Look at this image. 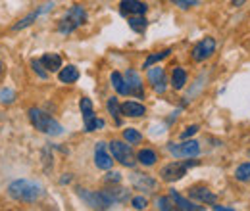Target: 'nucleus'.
I'll return each mask as SVG.
<instances>
[{
  "mask_svg": "<svg viewBox=\"0 0 250 211\" xmlns=\"http://www.w3.org/2000/svg\"><path fill=\"white\" fill-rule=\"evenodd\" d=\"M8 194L18 200V202H25V204H33L37 200H41L44 196V188L39 182L27 181V179H20L14 181L8 186Z\"/></svg>",
  "mask_w": 250,
  "mask_h": 211,
  "instance_id": "f257e3e1",
  "label": "nucleus"
},
{
  "mask_svg": "<svg viewBox=\"0 0 250 211\" xmlns=\"http://www.w3.org/2000/svg\"><path fill=\"white\" fill-rule=\"evenodd\" d=\"M29 119H31L33 127L37 131H41V133H44L48 136H58V134L63 133L62 125L54 117H50L48 114H44L42 110H39V108H31L29 110Z\"/></svg>",
  "mask_w": 250,
  "mask_h": 211,
  "instance_id": "f03ea898",
  "label": "nucleus"
},
{
  "mask_svg": "<svg viewBox=\"0 0 250 211\" xmlns=\"http://www.w3.org/2000/svg\"><path fill=\"white\" fill-rule=\"evenodd\" d=\"M85 21H87V12H85L81 6H71V8L65 12V16L60 19L58 31H60L62 35H69V33H73L77 27H81Z\"/></svg>",
  "mask_w": 250,
  "mask_h": 211,
  "instance_id": "7ed1b4c3",
  "label": "nucleus"
},
{
  "mask_svg": "<svg viewBox=\"0 0 250 211\" xmlns=\"http://www.w3.org/2000/svg\"><path fill=\"white\" fill-rule=\"evenodd\" d=\"M198 161L196 159H190L187 157V161H173V163H167L164 169H162V179L166 182H175L179 181V179H183L185 175H187V169L188 167H192V165H196Z\"/></svg>",
  "mask_w": 250,
  "mask_h": 211,
  "instance_id": "20e7f679",
  "label": "nucleus"
},
{
  "mask_svg": "<svg viewBox=\"0 0 250 211\" xmlns=\"http://www.w3.org/2000/svg\"><path fill=\"white\" fill-rule=\"evenodd\" d=\"M77 194H79V198H81L87 206H91L94 210H110V208L114 206V202L110 200V196H108L104 190H102V192H89V190L79 188Z\"/></svg>",
  "mask_w": 250,
  "mask_h": 211,
  "instance_id": "39448f33",
  "label": "nucleus"
},
{
  "mask_svg": "<svg viewBox=\"0 0 250 211\" xmlns=\"http://www.w3.org/2000/svg\"><path fill=\"white\" fill-rule=\"evenodd\" d=\"M110 152H112L114 159H118L125 167H133L135 161H137V159H135V153L131 150V146L122 142V140H112V142H110Z\"/></svg>",
  "mask_w": 250,
  "mask_h": 211,
  "instance_id": "423d86ee",
  "label": "nucleus"
},
{
  "mask_svg": "<svg viewBox=\"0 0 250 211\" xmlns=\"http://www.w3.org/2000/svg\"><path fill=\"white\" fill-rule=\"evenodd\" d=\"M167 150L171 152V155H175L177 159L196 157V155L200 153V144H198L196 140H187V142H181V144L169 142V144H167Z\"/></svg>",
  "mask_w": 250,
  "mask_h": 211,
  "instance_id": "0eeeda50",
  "label": "nucleus"
},
{
  "mask_svg": "<svg viewBox=\"0 0 250 211\" xmlns=\"http://www.w3.org/2000/svg\"><path fill=\"white\" fill-rule=\"evenodd\" d=\"M214 50H216V40L212 37H206V38H202L200 42L194 44V48H192V60L194 61L208 60L214 54Z\"/></svg>",
  "mask_w": 250,
  "mask_h": 211,
  "instance_id": "6e6552de",
  "label": "nucleus"
},
{
  "mask_svg": "<svg viewBox=\"0 0 250 211\" xmlns=\"http://www.w3.org/2000/svg\"><path fill=\"white\" fill-rule=\"evenodd\" d=\"M108 148H106V142H98L94 148V163L98 169H104V171L112 169V165H114V159H112L114 155H112V152H108Z\"/></svg>",
  "mask_w": 250,
  "mask_h": 211,
  "instance_id": "1a4fd4ad",
  "label": "nucleus"
},
{
  "mask_svg": "<svg viewBox=\"0 0 250 211\" xmlns=\"http://www.w3.org/2000/svg\"><path fill=\"white\" fill-rule=\"evenodd\" d=\"M148 83L152 85V89L156 92H166L167 89V81H166V71L164 67H150L148 69Z\"/></svg>",
  "mask_w": 250,
  "mask_h": 211,
  "instance_id": "9d476101",
  "label": "nucleus"
},
{
  "mask_svg": "<svg viewBox=\"0 0 250 211\" xmlns=\"http://www.w3.org/2000/svg\"><path fill=\"white\" fill-rule=\"evenodd\" d=\"M125 83H127V92L133 94V96H139L143 98L145 96V91H143V81L139 77V73L135 69H129L125 73Z\"/></svg>",
  "mask_w": 250,
  "mask_h": 211,
  "instance_id": "9b49d317",
  "label": "nucleus"
},
{
  "mask_svg": "<svg viewBox=\"0 0 250 211\" xmlns=\"http://www.w3.org/2000/svg\"><path fill=\"white\" fill-rule=\"evenodd\" d=\"M131 184L137 190H145V192H152V190H156L158 186V182L152 177L145 175V173H133L131 175Z\"/></svg>",
  "mask_w": 250,
  "mask_h": 211,
  "instance_id": "f8f14e48",
  "label": "nucleus"
},
{
  "mask_svg": "<svg viewBox=\"0 0 250 211\" xmlns=\"http://www.w3.org/2000/svg\"><path fill=\"white\" fill-rule=\"evenodd\" d=\"M188 196L194 198V200H198V202H202V204H210V206H214L216 200H218V196L210 188H204V186H192L188 190Z\"/></svg>",
  "mask_w": 250,
  "mask_h": 211,
  "instance_id": "ddd939ff",
  "label": "nucleus"
},
{
  "mask_svg": "<svg viewBox=\"0 0 250 211\" xmlns=\"http://www.w3.org/2000/svg\"><path fill=\"white\" fill-rule=\"evenodd\" d=\"M120 10L124 16H145L146 14V4L139 0H122Z\"/></svg>",
  "mask_w": 250,
  "mask_h": 211,
  "instance_id": "4468645a",
  "label": "nucleus"
},
{
  "mask_svg": "<svg viewBox=\"0 0 250 211\" xmlns=\"http://www.w3.org/2000/svg\"><path fill=\"white\" fill-rule=\"evenodd\" d=\"M146 114V108L139 102H124L122 104V115L125 117H143Z\"/></svg>",
  "mask_w": 250,
  "mask_h": 211,
  "instance_id": "2eb2a0df",
  "label": "nucleus"
},
{
  "mask_svg": "<svg viewBox=\"0 0 250 211\" xmlns=\"http://www.w3.org/2000/svg\"><path fill=\"white\" fill-rule=\"evenodd\" d=\"M58 79H60V83L71 85V83H75L79 79V69L75 65H65L58 71Z\"/></svg>",
  "mask_w": 250,
  "mask_h": 211,
  "instance_id": "dca6fc26",
  "label": "nucleus"
},
{
  "mask_svg": "<svg viewBox=\"0 0 250 211\" xmlns=\"http://www.w3.org/2000/svg\"><path fill=\"white\" fill-rule=\"evenodd\" d=\"M169 196H171V200H173V204H175V208H177V210H183V211H194V210L200 211L202 210L200 206H194L192 202H188V200H185L183 196H179L175 190H171V194H169Z\"/></svg>",
  "mask_w": 250,
  "mask_h": 211,
  "instance_id": "f3484780",
  "label": "nucleus"
},
{
  "mask_svg": "<svg viewBox=\"0 0 250 211\" xmlns=\"http://www.w3.org/2000/svg\"><path fill=\"white\" fill-rule=\"evenodd\" d=\"M41 61L46 67V71H60L62 69V56L60 54H44Z\"/></svg>",
  "mask_w": 250,
  "mask_h": 211,
  "instance_id": "a211bd4d",
  "label": "nucleus"
},
{
  "mask_svg": "<svg viewBox=\"0 0 250 211\" xmlns=\"http://www.w3.org/2000/svg\"><path fill=\"white\" fill-rule=\"evenodd\" d=\"M137 161H139L141 165H145V167H152L158 161L156 152L150 150V148H145V150H141L137 153Z\"/></svg>",
  "mask_w": 250,
  "mask_h": 211,
  "instance_id": "6ab92c4d",
  "label": "nucleus"
},
{
  "mask_svg": "<svg viewBox=\"0 0 250 211\" xmlns=\"http://www.w3.org/2000/svg\"><path fill=\"white\" fill-rule=\"evenodd\" d=\"M185 85H187V71L183 67H175L173 75H171V87L175 91H181Z\"/></svg>",
  "mask_w": 250,
  "mask_h": 211,
  "instance_id": "aec40b11",
  "label": "nucleus"
},
{
  "mask_svg": "<svg viewBox=\"0 0 250 211\" xmlns=\"http://www.w3.org/2000/svg\"><path fill=\"white\" fill-rule=\"evenodd\" d=\"M79 108H81V114H83V121H85V125H87V123H91V121L96 117V115H94V110H93V102H91L89 98H81Z\"/></svg>",
  "mask_w": 250,
  "mask_h": 211,
  "instance_id": "412c9836",
  "label": "nucleus"
},
{
  "mask_svg": "<svg viewBox=\"0 0 250 211\" xmlns=\"http://www.w3.org/2000/svg\"><path fill=\"white\" fill-rule=\"evenodd\" d=\"M108 196H110V200L116 204H122V202H125V200H129V190H125V188H106L104 190Z\"/></svg>",
  "mask_w": 250,
  "mask_h": 211,
  "instance_id": "4be33fe9",
  "label": "nucleus"
},
{
  "mask_svg": "<svg viewBox=\"0 0 250 211\" xmlns=\"http://www.w3.org/2000/svg\"><path fill=\"white\" fill-rule=\"evenodd\" d=\"M110 79H112V87L118 91V94H129V92H127V83H125V77L122 75V73L114 71Z\"/></svg>",
  "mask_w": 250,
  "mask_h": 211,
  "instance_id": "5701e85b",
  "label": "nucleus"
},
{
  "mask_svg": "<svg viewBox=\"0 0 250 211\" xmlns=\"http://www.w3.org/2000/svg\"><path fill=\"white\" fill-rule=\"evenodd\" d=\"M146 25H148V21L143 16H129V27L135 33H145Z\"/></svg>",
  "mask_w": 250,
  "mask_h": 211,
  "instance_id": "b1692460",
  "label": "nucleus"
},
{
  "mask_svg": "<svg viewBox=\"0 0 250 211\" xmlns=\"http://www.w3.org/2000/svg\"><path fill=\"white\" fill-rule=\"evenodd\" d=\"M171 54V48H166V50H162V52H156V54H150L146 60H145V67L148 69V67H152L154 63H158L160 60H164V58H167Z\"/></svg>",
  "mask_w": 250,
  "mask_h": 211,
  "instance_id": "393cba45",
  "label": "nucleus"
},
{
  "mask_svg": "<svg viewBox=\"0 0 250 211\" xmlns=\"http://www.w3.org/2000/svg\"><path fill=\"white\" fill-rule=\"evenodd\" d=\"M108 112L112 114V117L116 119V123H120V115H122V104L118 102V98H110V100H108Z\"/></svg>",
  "mask_w": 250,
  "mask_h": 211,
  "instance_id": "a878e982",
  "label": "nucleus"
},
{
  "mask_svg": "<svg viewBox=\"0 0 250 211\" xmlns=\"http://www.w3.org/2000/svg\"><path fill=\"white\" fill-rule=\"evenodd\" d=\"M39 16H41V12H39V10H37V12H33V14H29V16H25L21 21H18V23L14 25V31H20V29H25V27H29L33 21L39 18Z\"/></svg>",
  "mask_w": 250,
  "mask_h": 211,
  "instance_id": "bb28decb",
  "label": "nucleus"
},
{
  "mask_svg": "<svg viewBox=\"0 0 250 211\" xmlns=\"http://www.w3.org/2000/svg\"><path fill=\"white\" fill-rule=\"evenodd\" d=\"M124 138L129 142V144H139V142L143 140V134H141L139 131H135V129H125Z\"/></svg>",
  "mask_w": 250,
  "mask_h": 211,
  "instance_id": "cd10ccee",
  "label": "nucleus"
},
{
  "mask_svg": "<svg viewBox=\"0 0 250 211\" xmlns=\"http://www.w3.org/2000/svg\"><path fill=\"white\" fill-rule=\"evenodd\" d=\"M156 206H158V210H164V211H171V210H175V204H173V200H171V196H169V198H166V196H162V198H158V200H156Z\"/></svg>",
  "mask_w": 250,
  "mask_h": 211,
  "instance_id": "c85d7f7f",
  "label": "nucleus"
},
{
  "mask_svg": "<svg viewBox=\"0 0 250 211\" xmlns=\"http://www.w3.org/2000/svg\"><path fill=\"white\" fill-rule=\"evenodd\" d=\"M235 177H237L239 181H249L250 179V163H243V165H239V167H237V171H235Z\"/></svg>",
  "mask_w": 250,
  "mask_h": 211,
  "instance_id": "c756f323",
  "label": "nucleus"
},
{
  "mask_svg": "<svg viewBox=\"0 0 250 211\" xmlns=\"http://www.w3.org/2000/svg\"><path fill=\"white\" fill-rule=\"evenodd\" d=\"M31 65H33V69H35V73H37L41 79H46V77H48V71H46V67L42 65L41 60H33Z\"/></svg>",
  "mask_w": 250,
  "mask_h": 211,
  "instance_id": "7c9ffc66",
  "label": "nucleus"
},
{
  "mask_svg": "<svg viewBox=\"0 0 250 211\" xmlns=\"http://www.w3.org/2000/svg\"><path fill=\"white\" fill-rule=\"evenodd\" d=\"M16 100V92L10 91V89H2L0 91V102L2 104H12Z\"/></svg>",
  "mask_w": 250,
  "mask_h": 211,
  "instance_id": "2f4dec72",
  "label": "nucleus"
},
{
  "mask_svg": "<svg viewBox=\"0 0 250 211\" xmlns=\"http://www.w3.org/2000/svg\"><path fill=\"white\" fill-rule=\"evenodd\" d=\"M173 4H177L179 8H183V10H188V8H192V6H196L198 2L196 0H171Z\"/></svg>",
  "mask_w": 250,
  "mask_h": 211,
  "instance_id": "473e14b6",
  "label": "nucleus"
},
{
  "mask_svg": "<svg viewBox=\"0 0 250 211\" xmlns=\"http://www.w3.org/2000/svg\"><path fill=\"white\" fill-rule=\"evenodd\" d=\"M131 204H133V208H135V210H145V208H146V200H145V198H141V196H139V198H133V200H131Z\"/></svg>",
  "mask_w": 250,
  "mask_h": 211,
  "instance_id": "72a5a7b5",
  "label": "nucleus"
},
{
  "mask_svg": "<svg viewBox=\"0 0 250 211\" xmlns=\"http://www.w3.org/2000/svg\"><path fill=\"white\" fill-rule=\"evenodd\" d=\"M196 131H198V127H196V125H190V127H187V129L181 133V138H188V136L196 134Z\"/></svg>",
  "mask_w": 250,
  "mask_h": 211,
  "instance_id": "f704fd0d",
  "label": "nucleus"
},
{
  "mask_svg": "<svg viewBox=\"0 0 250 211\" xmlns=\"http://www.w3.org/2000/svg\"><path fill=\"white\" fill-rule=\"evenodd\" d=\"M122 181V173H116V171H110L106 175V182H120Z\"/></svg>",
  "mask_w": 250,
  "mask_h": 211,
  "instance_id": "c9c22d12",
  "label": "nucleus"
},
{
  "mask_svg": "<svg viewBox=\"0 0 250 211\" xmlns=\"http://www.w3.org/2000/svg\"><path fill=\"white\" fill-rule=\"evenodd\" d=\"M231 2H233V6H243L247 0H231Z\"/></svg>",
  "mask_w": 250,
  "mask_h": 211,
  "instance_id": "e433bc0d",
  "label": "nucleus"
},
{
  "mask_svg": "<svg viewBox=\"0 0 250 211\" xmlns=\"http://www.w3.org/2000/svg\"><path fill=\"white\" fill-rule=\"evenodd\" d=\"M2 71H4V65H2V61H0V73H2Z\"/></svg>",
  "mask_w": 250,
  "mask_h": 211,
  "instance_id": "4c0bfd02",
  "label": "nucleus"
}]
</instances>
